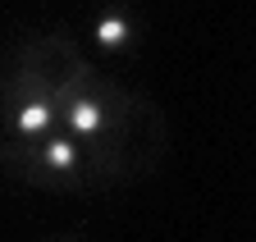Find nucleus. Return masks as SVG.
<instances>
[{"label":"nucleus","instance_id":"obj_1","mask_svg":"<svg viewBox=\"0 0 256 242\" xmlns=\"http://www.w3.org/2000/svg\"><path fill=\"white\" fill-rule=\"evenodd\" d=\"M82 151H87V188H124L156 174V165L170 151V124L151 96L110 87L106 119L82 142Z\"/></svg>","mask_w":256,"mask_h":242},{"label":"nucleus","instance_id":"obj_2","mask_svg":"<svg viewBox=\"0 0 256 242\" xmlns=\"http://www.w3.org/2000/svg\"><path fill=\"white\" fill-rule=\"evenodd\" d=\"M96 82H101V73H96L92 59L78 50V41L64 37V32H23L10 46L5 87L50 96L60 105V114H64V105H69L74 96H82Z\"/></svg>","mask_w":256,"mask_h":242},{"label":"nucleus","instance_id":"obj_3","mask_svg":"<svg viewBox=\"0 0 256 242\" xmlns=\"http://www.w3.org/2000/svg\"><path fill=\"white\" fill-rule=\"evenodd\" d=\"M92 37H96V46H101V50H128V46H133L138 41V23L133 18H128L124 9H106L101 18H96L92 23Z\"/></svg>","mask_w":256,"mask_h":242}]
</instances>
